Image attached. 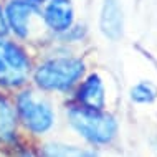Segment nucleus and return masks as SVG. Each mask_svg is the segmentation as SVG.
I'll return each instance as SVG.
<instances>
[{"mask_svg": "<svg viewBox=\"0 0 157 157\" xmlns=\"http://www.w3.org/2000/svg\"><path fill=\"white\" fill-rule=\"evenodd\" d=\"M20 119L33 132H45L53 126V111L50 104L43 99H38L32 91H25L17 101Z\"/></svg>", "mask_w": 157, "mask_h": 157, "instance_id": "4", "label": "nucleus"}, {"mask_svg": "<svg viewBox=\"0 0 157 157\" xmlns=\"http://www.w3.org/2000/svg\"><path fill=\"white\" fill-rule=\"evenodd\" d=\"M78 99L83 103V106L91 109H103L106 103L104 96V84L98 75L88 76V79L81 84L78 91Z\"/></svg>", "mask_w": 157, "mask_h": 157, "instance_id": "8", "label": "nucleus"}, {"mask_svg": "<svg viewBox=\"0 0 157 157\" xmlns=\"http://www.w3.org/2000/svg\"><path fill=\"white\" fill-rule=\"evenodd\" d=\"M41 157H98L93 151H84L73 146H63V144H46L40 152Z\"/></svg>", "mask_w": 157, "mask_h": 157, "instance_id": "9", "label": "nucleus"}, {"mask_svg": "<svg viewBox=\"0 0 157 157\" xmlns=\"http://www.w3.org/2000/svg\"><path fill=\"white\" fill-rule=\"evenodd\" d=\"M131 99L139 104H149L157 99V86L151 81H141L131 90Z\"/></svg>", "mask_w": 157, "mask_h": 157, "instance_id": "11", "label": "nucleus"}, {"mask_svg": "<svg viewBox=\"0 0 157 157\" xmlns=\"http://www.w3.org/2000/svg\"><path fill=\"white\" fill-rule=\"evenodd\" d=\"M83 71L84 65L81 60L66 56L53 58L38 66V70L35 71V81L43 90L61 91L73 86L83 75Z\"/></svg>", "mask_w": 157, "mask_h": 157, "instance_id": "2", "label": "nucleus"}, {"mask_svg": "<svg viewBox=\"0 0 157 157\" xmlns=\"http://www.w3.org/2000/svg\"><path fill=\"white\" fill-rule=\"evenodd\" d=\"M71 0H50L45 7V22L53 32H68L73 25Z\"/></svg>", "mask_w": 157, "mask_h": 157, "instance_id": "6", "label": "nucleus"}, {"mask_svg": "<svg viewBox=\"0 0 157 157\" xmlns=\"http://www.w3.org/2000/svg\"><path fill=\"white\" fill-rule=\"evenodd\" d=\"M71 126L84 139L96 144H106L116 136L117 126L113 116L103 113V109H91L86 106L71 108L68 113Z\"/></svg>", "mask_w": 157, "mask_h": 157, "instance_id": "1", "label": "nucleus"}, {"mask_svg": "<svg viewBox=\"0 0 157 157\" xmlns=\"http://www.w3.org/2000/svg\"><path fill=\"white\" fill-rule=\"evenodd\" d=\"M36 13H38L36 3L28 2V0H12L7 5L5 20H7V25L17 35L25 38L30 33L32 18Z\"/></svg>", "mask_w": 157, "mask_h": 157, "instance_id": "5", "label": "nucleus"}, {"mask_svg": "<svg viewBox=\"0 0 157 157\" xmlns=\"http://www.w3.org/2000/svg\"><path fill=\"white\" fill-rule=\"evenodd\" d=\"M15 132V113L3 98H0V141H8Z\"/></svg>", "mask_w": 157, "mask_h": 157, "instance_id": "10", "label": "nucleus"}, {"mask_svg": "<svg viewBox=\"0 0 157 157\" xmlns=\"http://www.w3.org/2000/svg\"><path fill=\"white\" fill-rule=\"evenodd\" d=\"M8 30V25H7V20H5V13L2 12V7H0V36H3Z\"/></svg>", "mask_w": 157, "mask_h": 157, "instance_id": "12", "label": "nucleus"}, {"mask_svg": "<svg viewBox=\"0 0 157 157\" xmlns=\"http://www.w3.org/2000/svg\"><path fill=\"white\" fill-rule=\"evenodd\" d=\"M30 61L20 46L0 36V83L18 86L28 76Z\"/></svg>", "mask_w": 157, "mask_h": 157, "instance_id": "3", "label": "nucleus"}, {"mask_svg": "<svg viewBox=\"0 0 157 157\" xmlns=\"http://www.w3.org/2000/svg\"><path fill=\"white\" fill-rule=\"evenodd\" d=\"M28 2H33V3H38V2H41V0H28Z\"/></svg>", "mask_w": 157, "mask_h": 157, "instance_id": "13", "label": "nucleus"}, {"mask_svg": "<svg viewBox=\"0 0 157 157\" xmlns=\"http://www.w3.org/2000/svg\"><path fill=\"white\" fill-rule=\"evenodd\" d=\"M124 18L117 0H104L99 17V28L103 35L109 40H119L122 35Z\"/></svg>", "mask_w": 157, "mask_h": 157, "instance_id": "7", "label": "nucleus"}]
</instances>
